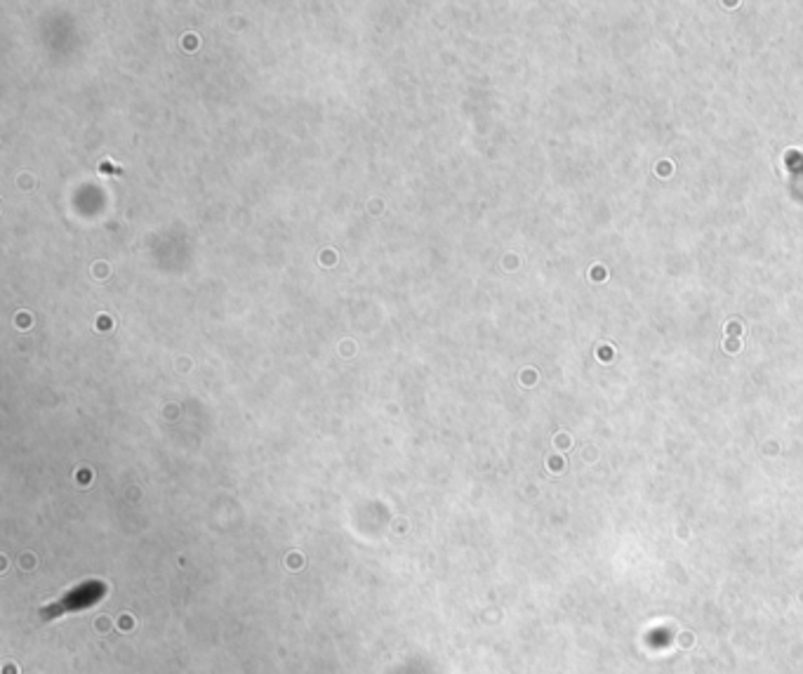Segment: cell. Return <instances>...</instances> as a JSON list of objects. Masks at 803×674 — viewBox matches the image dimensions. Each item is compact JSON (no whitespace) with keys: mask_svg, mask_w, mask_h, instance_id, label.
I'll use <instances>...</instances> for the list:
<instances>
[{"mask_svg":"<svg viewBox=\"0 0 803 674\" xmlns=\"http://www.w3.org/2000/svg\"><path fill=\"white\" fill-rule=\"evenodd\" d=\"M106 594H109V585L104 580H85L81 585L71 587L61 599L43 606L41 617L43 620H57V617L66 613H81V611H87L92 606L102 604Z\"/></svg>","mask_w":803,"mask_h":674,"instance_id":"obj_1","label":"cell"}]
</instances>
